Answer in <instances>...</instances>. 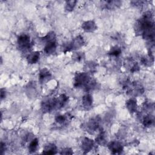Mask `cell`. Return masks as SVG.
<instances>
[{"label": "cell", "mask_w": 155, "mask_h": 155, "mask_svg": "<svg viewBox=\"0 0 155 155\" xmlns=\"http://www.w3.org/2000/svg\"><path fill=\"white\" fill-rule=\"evenodd\" d=\"M90 80V77L87 72L77 73L74 78V87L75 88L85 87Z\"/></svg>", "instance_id": "1"}, {"label": "cell", "mask_w": 155, "mask_h": 155, "mask_svg": "<svg viewBox=\"0 0 155 155\" xmlns=\"http://www.w3.org/2000/svg\"><path fill=\"white\" fill-rule=\"evenodd\" d=\"M19 48L22 51H28L31 47L30 37L27 34L20 35L17 39Z\"/></svg>", "instance_id": "2"}, {"label": "cell", "mask_w": 155, "mask_h": 155, "mask_svg": "<svg viewBox=\"0 0 155 155\" xmlns=\"http://www.w3.org/2000/svg\"><path fill=\"white\" fill-rule=\"evenodd\" d=\"M84 40L82 36L79 35L74 38L72 41L68 43L64 48V52L66 53L67 51H70V50H75L80 48L84 45Z\"/></svg>", "instance_id": "3"}, {"label": "cell", "mask_w": 155, "mask_h": 155, "mask_svg": "<svg viewBox=\"0 0 155 155\" xmlns=\"http://www.w3.org/2000/svg\"><path fill=\"white\" fill-rule=\"evenodd\" d=\"M55 108L56 98H47L42 102L41 108L43 112H50Z\"/></svg>", "instance_id": "4"}, {"label": "cell", "mask_w": 155, "mask_h": 155, "mask_svg": "<svg viewBox=\"0 0 155 155\" xmlns=\"http://www.w3.org/2000/svg\"><path fill=\"white\" fill-rule=\"evenodd\" d=\"M108 148L112 154H117L122 153L123 151V146L120 142L116 140L110 142L108 144Z\"/></svg>", "instance_id": "5"}, {"label": "cell", "mask_w": 155, "mask_h": 155, "mask_svg": "<svg viewBox=\"0 0 155 155\" xmlns=\"http://www.w3.org/2000/svg\"><path fill=\"white\" fill-rule=\"evenodd\" d=\"M94 145V143L92 139L85 137H84L81 140V147L82 150L84 151V153L85 154L88 153L90 151H91L93 149Z\"/></svg>", "instance_id": "6"}, {"label": "cell", "mask_w": 155, "mask_h": 155, "mask_svg": "<svg viewBox=\"0 0 155 155\" xmlns=\"http://www.w3.org/2000/svg\"><path fill=\"white\" fill-rule=\"evenodd\" d=\"M82 28L86 32H93L97 29V25L94 21L88 20L84 21L81 25Z\"/></svg>", "instance_id": "7"}, {"label": "cell", "mask_w": 155, "mask_h": 155, "mask_svg": "<svg viewBox=\"0 0 155 155\" xmlns=\"http://www.w3.org/2000/svg\"><path fill=\"white\" fill-rule=\"evenodd\" d=\"M81 103L83 108L85 110H88L92 108L93 106V97L89 94H87L84 95L81 100Z\"/></svg>", "instance_id": "8"}, {"label": "cell", "mask_w": 155, "mask_h": 155, "mask_svg": "<svg viewBox=\"0 0 155 155\" xmlns=\"http://www.w3.org/2000/svg\"><path fill=\"white\" fill-rule=\"evenodd\" d=\"M51 77L50 71L46 68L41 69L39 73V81L41 83H44L48 81Z\"/></svg>", "instance_id": "9"}, {"label": "cell", "mask_w": 155, "mask_h": 155, "mask_svg": "<svg viewBox=\"0 0 155 155\" xmlns=\"http://www.w3.org/2000/svg\"><path fill=\"white\" fill-rule=\"evenodd\" d=\"M101 3V5L103 7V8H107L109 10L119 7L122 4V2L119 1H102Z\"/></svg>", "instance_id": "10"}, {"label": "cell", "mask_w": 155, "mask_h": 155, "mask_svg": "<svg viewBox=\"0 0 155 155\" xmlns=\"http://www.w3.org/2000/svg\"><path fill=\"white\" fill-rule=\"evenodd\" d=\"M99 126V121L96 119H93L86 124V129L88 132L93 133L97 130Z\"/></svg>", "instance_id": "11"}, {"label": "cell", "mask_w": 155, "mask_h": 155, "mask_svg": "<svg viewBox=\"0 0 155 155\" xmlns=\"http://www.w3.org/2000/svg\"><path fill=\"white\" fill-rule=\"evenodd\" d=\"M40 58V52L38 51H35L31 52L28 54L27 57V62L29 64H34L38 62Z\"/></svg>", "instance_id": "12"}, {"label": "cell", "mask_w": 155, "mask_h": 155, "mask_svg": "<svg viewBox=\"0 0 155 155\" xmlns=\"http://www.w3.org/2000/svg\"><path fill=\"white\" fill-rule=\"evenodd\" d=\"M43 154H54L57 153V147L53 143L46 144L43 149Z\"/></svg>", "instance_id": "13"}, {"label": "cell", "mask_w": 155, "mask_h": 155, "mask_svg": "<svg viewBox=\"0 0 155 155\" xmlns=\"http://www.w3.org/2000/svg\"><path fill=\"white\" fill-rule=\"evenodd\" d=\"M68 101V97L65 94H61L58 98H56V107L57 108L64 107Z\"/></svg>", "instance_id": "14"}, {"label": "cell", "mask_w": 155, "mask_h": 155, "mask_svg": "<svg viewBox=\"0 0 155 155\" xmlns=\"http://www.w3.org/2000/svg\"><path fill=\"white\" fill-rule=\"evenodd\" d=\"M56 50V42H48L45 43L44 51L47 54H51L55 52Z\"/></svg>", "instance_id": "15"}, {"label": "cell", "mask_w": 155, "mask_h": 155, "mask_svg": "<svg viewBox=\"0 0 155 155\" xmlns=\"http://www.w3.org/2000/svg\"><path fill=\"white\" fill-rule=\"evenodd\" d=\"M125 105H126V107L128 109V110L131 113H135L137 111V101L135 99L131 98V99H130L128 101H127V102L125 103Z\"/></svg>", "instance_id": "16"}, {"label": "cell", "mask_w": 155, "mask_h": 155, "mask_svg": "<svg viewBox=\"0 0 155 155\" xmlns=\"http://www.w3.org/2000/svg\"><path fill=\"white\" fill-rule=\"evenodd\" d=\"M96 142L97 144L104 146L107 143V137L104 131H101L96 137Z\"/></svg>", "instance_id": "17"}, {"label": "cell", "mask_w": 155, "mask_h": 155, "mask_svg": "<svg viewBox=\"0 0 155 155\" xmlns=\"http://www.w3.org/2000/svg\"><path fill=\"white\" fill-rule=\"evenodd\" d=\"M39 146V140L37 138H34L33 139L29 145H28V150L30 153H34L35 152Z\"/></svg>", "instance_id": "18"}, {"label": "cell", "mask_w": 155, "mask_h": 155, "mask_svg": "<svg viewBox=\"0 0 155 155\" xmlns=\"http://www.w3.org/2000/svg\"><path fill=\"white\" fill-rule=\"evenodd\" d=\"M154 117L153 116L151 115H147L145 116L142 120L143 125L146 127H151L154 123Z\"/></svg>", "instance_id": "19"}, {"label": "cell", "mask_w": 155, "mask_h": 155, "mask_svg": "<svg viewBox=\"0 0 155 155\" xmlns=\"http://www.w3.org/2000/svg\"><path fill=\"white\" fill-rule=\"evenodd\" d=\"M128 67L130 70V71L131 73H134L139 70V66L137 64V62L133 61V60H129L127 61Z\"/></svg>", "instance_id": "20"}, {"label": "cell", "mask_w": 155, "mask_h": 155, "mask_svg": "<svg viewBox=\"0 0 155 155\" xmlns=\"http://www.w3.org/2000/svg\"><path fill=\"white\" fill-rule=\"evenodd\" d=\"M42 39L45 42L56 41V34L54 31H50L45 36L42 38Z\"/></svg>", "instance_id": "21"}, {"label": "cell", "mask_w": 155, "mask_h": 155, "mask_svg": "<svg viewBox=\"0 0 155 155\" xmlns=\"http://www.w3.org/2000/svg\"><path fill=\"white\" fill-rule=\"evenodd\" d=\"M121 52L122 51L120 47H119L118 46H114L110 48V51H108V54L111 56L117 57L120 54Z\"/></svg>", "instance_id": "22"}, {"label": "cell", "mask_w": 155, "mask_h": 155, "mask_svg": "<svg viewBox=\"0 0 155 155\" xmlns=\"http://www.w3.org/2000/svg\"><path fill=\"white\" fill-rule=\"evenodd\" d=\"M77 1H68L65 2V9L66 11L67 12H71L73 10L76 4Z\"/></svg>", "instance_id": "23"}, {"label": "cell", "mask_w": 155, "mask_h": 155, "mask_svg": "<svg viewBox=\"0 0 155 155\" xmlns=\"http://www.w3.org/2000/svg\"><path fill=\"white\" fill-rule=\"evenodd\" d=\"M85 57L84 53L82 52H76L72 55V59L76 62H79L82 60Z\"/></svg>", "instance_id": "24"}, {"label": "cell", "mask_w": 155, "mask_h": 155, "mask_svg": "<svg viewBox=\"0 0 155 155\" xmlns=\"http://www.w3.org/2000/svg\"><path fill=\"white\" fill-rule=\"evenodd\" d=\"M55 120L59 124H64L67 120V117L63 114H58L55 117Z\"/></svg>", "instance_id": "25"}, {"label": "cell", "mask_w": 155, "mask_h": 155, "mask_svg": "<svg viewBox=\"0 0 155 155\" xmlns=\"http://www.w3.org/2000/svg\"><path fill=\"white\" fill-rule=\"evenodd\" d=\"M60 153L61 154H73V151L70 148H65L61 150Z\"/></svg>", "instance_id": "26"}, {"label": "cell", "mask_w": 155, "mask_h": 155, "mask_svg": "<svg viewBox=\"0 0 155 155\" xmlns=\"http://www.w3.org/2000/svg\"><path fill=\"white\" fill-rule=\"evenodd\" d=\"M88 70L90 71H93L94 70V69H95V68H96V65H95V64L94 63V62H90V64H88Z\"/></svg>", "instance_id": "27"}, {"label": "cell", "mask_w": 155, "mask_h": 155, "mask_svg": "<svg viewBox=\"0 0 155 155\" xmlns=\"http://www.w3.org/2000/svg\"><path fill=\"white\" fill-rule=\"evenodd\" d=\"M6 96V92H5V90L4 88H1V100L3 99L4 98H5Z\"/></svg>", "instance_id": "28"}, {"label": "cell", "mask_w": 155, "mask_h": 155, "mask_svg": "<svg viewBox=\"0 0 155 155\" xmlns=\"http://www.w3.org/2000/svg\"><path fill=\"white\" fill-rule=\"evenodd\" d=\"M5 144L3 142L1 143V154H3V151H5Z\"/></svg>", "instance_id": "29"}]
</instances>
